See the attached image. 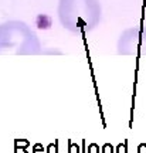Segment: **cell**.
<instances>
[{
    "instance_id": "cell-3",
    "label": "cell",
    "mask_w": 146,
    "mask_h": 153,
    "mask_svg": "<svg viewBox=\"0 0 146 153\" xmlns=\"http://www.w3.org/2000/svg\"><path fill=\"white\" fill-rule=\"evenodd\" d=\"M119 55L145 57L146 55V26L129 27L124 30L116 43Z\"/></svg>"
},
{
    "instance_id": "cell-1",
    "label": "cell",
    "mask_w": 146,
    "mask_h": 153,
    "mask_svg": "<svg viewBox=\"0 0 146 153\" xmlns=\"http://www.w3.org/2000/svg\"><path fill=\"white\" fill-rule=\"evenodd\" d=\"M60 24L70 33H89L99 26L102 7L99 0H58Z\"/></svg>"
},
{
    "instance_id": "cell-2",
    "label": "cell",
    "mask_w": 146,
    "mask_h": 153,
    "mask_svg": "<svg viewBox=\"0 0 146 153\" xmlns=\"http://www.w3.org/2000/svg\"><path fill=\"white\" fill-rule=\"evenodd\" d=\"M41 53L40 38L27 23L9 20L0 24V55H38Z\"/></svg>"
}]
</instances>
